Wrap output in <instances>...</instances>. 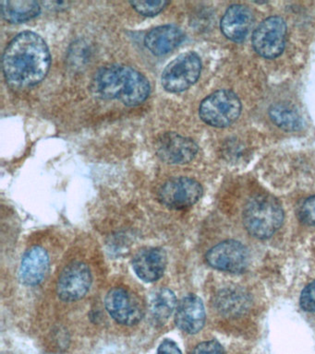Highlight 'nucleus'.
<instances>
[{
	"mask_svg": "<svg viewBox=\"0 0 315 354\" xmlns=\"http://www.w3.org/2000/svg\"><path fill=\"white\" fill-rule=\"evenodd\" d=\"M51 65L48 44L37 33L23 32L5 49L2 68L8 84L15 90L34 87L45 79Z\"/></svg>",
	"mask_w": 315,
	"mask_h": 354,
	"instance_id": "1",
	"label": "nucleus"
},
{
	"mask_svg": "<svg viewBox=\"0 0 315 354\" xmlns=\"http://www.w3.org/2000/svg\"><path fill=\"white\" fill-rule=\"evenodd\" d=\"M93 95L105 100H118L128 106L142 104L150 95V83L141 72L131 66H103L93 76L90 85Z\"/></svg>",
	"mask_w": 315,
	"mask_h": 354,
	"instance_id": "2",
	"label": "nucleus"
},
{
	"mask_svg": "<svg viewBox=\"0 0 315 354\" xmlns=\"http://www.w3.org/2000/svg\"><path fill=\"white\" fill-rule=\"evenodd\" d=\"M284 221V210L276 198L258 195L248 201L243 212V223L247 232L258 239L275 234Z\"/></svg>",
	"mask_w": 315,
	"mask_h": 354,
	"instance_id": "3",
	"label": "nucleus"
},
{
	"mask_svg": "<svg viewBox=\"0 0 315 354\" xmlns=\"http://www.w3.org/2000/svg\"><path fill=\"white\" fill-rule=\"evenodd\" d=\"M242 113V102L237 94L219 90L201 102L199 115L201 120L215 127H226L233 124Z\"/></svg>",
	"mask_w": 315,
	"mask_h": 354,
	"instance_id": "4",
	"label": "nucleus"
},
{
	"mask_svg": "<svg viewBox=\"0 0 315 354\" xmlns=\"http://www.w3.org/2000/svg\"><path fill=\"white\" fill-rule=\"evenodd\" d=\"M201 71L200 57L195 52H188L179 55L163 71V88L170 93H181L192 87Z\"/></svg>",
	"mask_w": 315,
	"mask_h": 354,
	"instance_id": "5",
	"label": "nucleus"
},
{
	"mask_svg": "<svg viewBox=\"0 0 315 354\" xmlns=\"http://www.w3.org/2000/svg\"><path fill=\"white\" fill-rule=\"evenodd\" d=\"M287 24L284 19L272 16L258 25L253 35L254 51L262 57L273 59L283 53L286 46Z\"/></svg>",
	"mask_w": 315,
	"mask_h": 354,
	"instance_id": "6",
	"label": "nucleus"
},
{
	"mask_svg": "<svg viewBox=\"0 0 315 354\" xmlns=\"http://www.w3.org/2000/svg\"><path fill=\"white\" fill-rule=\"evenodd\" d=\"M200 183L189 177H175L160 187L159 199L170 209H182L192 207L203 195Z\"/></svg>",
	"mask_w": 315,
	"mask_h": 354,
	"instance_id": "7",
	"label": "nucleus"
},
{
	"mask_svg": "<svg viewBox=\"0 0 315 354\" xmlns=\"http://www.w3.org/2000/svg\"><path fill=\"white\" fill-rule=\"evenodd\" d=\"M105 306L113 319L121 325H136L145 315L139 299L123 288L110 290L106 296Z\"/></svg>",
	"mask_w": 315,
	"mask_h": 354,
	"instance_id": "8",
	"label": "nucleus"
},
{
	"mask_svg": "<svg viewBox=\"0 0 315 354\" xmlns=\"http://www.w3.org/2000/svg\"><path fill=\"white\" fill-rule=\"evenodd\" d=\"M92 281V274L87 264L71 263L60 274L57 284V295L64 301L81 300L89 292Z\"/></svg>",
	"mask_w": 315,
	"mask_h": 354,
	"instance_id": "9",
	"label": "nucleus"
},
{
	"mask_svg": "<svg viewBox=\"0 0 315 354\" xmlns=\"http://www.w3.org/2000/svg\"><path fill=\"white\" fill-rule=\"evenodd\" d=\"M206 261L218 270L242 272L249 264L248 249L237 241H225L207 252Z\"/></svg>",
	"mask_w": 315,
	"mask_h": 354,
	"instance_id": "10",
	"label": "nucleus"
},
{
	"mask_svg": "<svg viewBox=\"0 0 315 354\" xmlns=\"http://www.w3.org/2000/svg\"><path fill=\"white\" fill-rule=\"evenodd\" d=\"M156 151L160 160L168 165H185L195 159L198 146L192 138L167 132L157 138Z\"/></svg>",
	"mask_w": 315,
	"mask_h": 354,
	"instance_id": "11",
	"label": "nucleus"
},
{
	"mask_svg": "<svg viewBox=\"0 0 315 354\" xmlns=\"http://www.w3.org/2000/svg\"><path fill=\"white\" fill-rule=\"evenodd\" d=\"M253 21L250 8L244 5H233L228 8L221 19V30L229 40L240 43L247 37Z\"/></svg>",
	"mask_w": 315,
	"mask_h": 354,
	"instance_id": "12",
	"label": "nucleus"
},
{
	"mask_svg": "<svg viewBox=\"0 0 315 354\" xmlns=\"http://www.w3.org/2000/svg\"><path fill=\"white\" fill-rule=\"evenodd\" d=\"M176 325L188 334H196L204 328L206 323V310L203 301L198 296H185L176 311Z\"/></svg>",
	"mask_w": 315,
	"mask_h": 354,
	"instance_id": "13",
	"label": "nucleus"
},
{
	"mask_svg": "<svg viewBox=\"0 0 315 354\" xmlns=\"http://www.w3.org/2000/svg\"><path fill=\"white\" fill-rule=\"evenodd\" d=\"M132 266L135 273L143 281H159L165 272L167 254L162 248L143 249L134 257Z\"/></svg>",
	"mask_w": 315,
	"mask_h": 354,
	"instance_id": "14",
	"label": "nucleus"
},
{
	"mask_svg": "<svg viewBox=\"0 0 315 354\" xmlns=\"http://www.w3.org/2000/svg\"><path fill=\"white\" fill-rule=\"evenodd\" d=\"M48 270V254L43 248L34 246L24 254L19 275L24 285L35 286L43 281Z\"/></svg>",
	"mask_w": 315,
	"mask_h": 354,
	"instance_id": "15",
	"label": "nucleus"
},
{
	"mask_svg": "<svg viewBox=\"0 0 315 354\" xmlns=\"http://www.w3.org/2000/svg\"><path fill=\"white\" fill-rule=\"evenodd\" d=\"M184 39L181 28L176 25H164L151 30L145 36V44L154 55H163L173 51Z\"/></svg>",
	"mask_w": 315,
	"mask_h": 354,
	"instance_id": "16",
	"label": "nucleus"
},
{
	"mask_svg": "<svg viewBox=\"0 0 315 354\" xmlns=\"http://www.w3.org/2000/svg\"><path fill=\"white\" fill-rule=\"evenodd\" d=\"M269 116L276 127L286 131L303 129L304 121L298 108L289 102H276L269 108Z\"/></svg>",
	"mask_w": 315,
	"mask_h": 354,
	"instance_id": "17",
	"label": "nucleus"
},
{
	"mask_svg": "<svg viewBox=\"0 0 315 354\" xmlns=\"http://www.w3.org/2000/svg\"><path fill=\"white\" fill-rule=\"evenodd\" d=\"M2 18L10 24H21L30 21L40 14L41 7L37 1L15 0L1 2Z\"/></svg>",
	"mask_w": 315,
	"mask_h": 354,
	"instance_id": "18",
	"label": "nucleus"
},
{
	"mask_svg": "<svg viewBox=\"0 0 315 354\" xmlns=\"http://www.w3.org/2000/svg\"><path fill=\"white\" fill-rule=\"evenodd\" d=\"M249 304L250 300L247 293L235 288L223 290L217 296V300H215V306L218 311L229 317L242 315L248 309Z\"/></svg>",
	"mask_w": 315,
	"mask_h": 354,
	"instance_id": "19",
	"label": "nucleus"
},
{
	"mask_svg": "<svg viewBox=\"0 0 315 354\" xmlns=\"http://www.w3.org/2000/svg\"><path fill=\"white\" fill-rule=\"evenodd\" d=\"M177 306L175 293L167 288L159 290L150 304L151 317L157 325H164Z\"/></svg>",
	"mask_w": 315,
	"mask_h": 354,
	"instance_id": "20",
	"label": "nucleus"
},
{
	"mask_svg": "<svg viewBox=\"0 0 315 354\" xmlns=\"http://www.w3.org/2000/svg\"><path fill=\"white\" fill-rule=\"evenodd\" d=\"M132 7L143 16L153 17L161 12L170 2L168 1H132Z\"/></svg>",
	"mask_w": 315,
	"mask_h": 354,
	"instance_id": "21",
	"label": "nucleus"
},
{
	"mask_svg": "<svg viewBox=\"0 0 315 354\" xmlns=\"http://www.w3.org/2000/svg\"><path fill=\"white\" fill-rule=\"evenodd\" d=\"M298 217L301 223L306 225L315 227V196L307 198L301 205Z\"/></svg>",
	"mask_w": 315,
	"mask_h": 354,
	"instance_id": "22",
	"label": "nucleus"
},
{
	"mask_svg": "<svg viewBox=\"0 0 315 354\" xmlns=\"http://www.w3.org/2000/svg\"><path fill=\"white\" fill-rule=\"evenodd\" d=\"M300 304L304 311L315 312V281L303 290Z\"/></svg>",
	"mask_w": 315,
	"mask_h": 354,
	"instance_id": "23",
	"label": "nucleus"
},
{
	"mask_svg": "<svg viewBox=\"0 0 315 354\" xmlns=\"http://www.w3.org/2000/svg\"><path fill=\"white\" fill-rule=\"evenodd\" d=\"M190 354H225V351L217 340H209L196 346Z\"/></svg>",
	"mask_w": 315,
	"mask_h": 354,
	"instance_id": "24",
	"label": "nucleus"
},
{
	"mask_svg": "<svg viewBox=\"0 0 315 354\" xmlns=\"http://www.w3.org/2000/svg\"><path fill=\"white\" fill-rule=\"evenodd\" d=\"M157 354H182L181 350L173 340L165 339L161 343Z\"/></svg>",
	"mask_w": 315,
	"mask_h": 354,
	"instance_id": "25",
	"label": "nucleus"
}]
</instances>
